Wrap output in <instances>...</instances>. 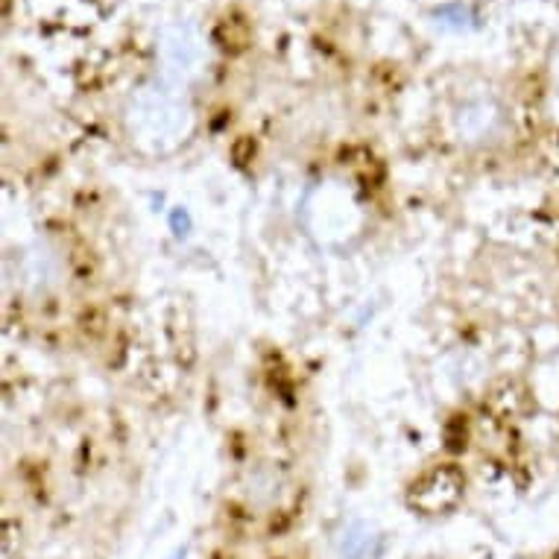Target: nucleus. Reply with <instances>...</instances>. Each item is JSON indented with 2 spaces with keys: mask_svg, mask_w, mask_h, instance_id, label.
I'll return each mask as SVG.
<instances>
[{
  "mask_svg": "<svg viewBox=\"0 0 559 559\" xmlns=\"http://www.w3.org/2000/svg\"><path fill=\"white\" fill-rule=\"evenodd\" d=\"M127 135L141 153L167 156L188 141L193 129V111L182 94L167 88H144L132 97L127 109Z\"/></svg>",
  "mask_w": 559,
  "mask_h": 559,
  "instance_id": "f257e3e1",
  "label": "nucleus"
},
{
  "mask_svg": "<svg viewBox=\"0 0 559 559\" xmlns=\"http://www.w3.org/2000/svg\"><path fill=\"white\" fill-rule=\"evenodd\" d=\"M305 223L320 243L343 247L360 235L364 205L343 182H322L313 188L305 202Z\"/></svg>",
  "mask_w": 559,
  "mask_h": 559,
  "instance_id": "f03ea898",
  "label": "nucleus"
},
{
  "mask_svg": "<svg viewBox=\"0 0 559 559\" xmlns=\"http://www.w3.org/2000/svg\"><path fill=\"white\" fill-rule=\"evenodd\" d=\"M334 542H337L340 559H381L386 548L384 533L364 519H352L343 524Z\"/></svg>",
  "mask_w": 559,
  "mask_h": 559,
  "instance_id": "7ed1b4c3",
  "label": "nucleus"
},
{
  "mask_svg": "<svg viewBox=\"0 0 559 559\" xmlns=\"http://www.w3.org/2000/svg\"><path fill=\"white\" fill-rule=\"evenodd\" d=\"M170 229H174V235L179 240L188 238L191 235V214L185 212V209H174V214H170Z\"/></svg>",
  "mask_w": 559,
  "mask_h": 559,
  "instance_id": "20e7f679",
  "label": "nucleus"
},
{
  "mask_svg": "<svg viewBox=\"0 0 559 559\" xmlns=\"http://www.w3.org/2000/svg\"><path fill=\"white\" fill-rule=\"evenodd\" d=\"M167 559H188V548H176Z\"/></svg>",
  "mask_w": 559,
  "mask_h": 559,
  "instance_id": "39448f33",
  "label": "nucleus"
}]
</instances>
